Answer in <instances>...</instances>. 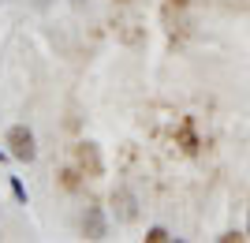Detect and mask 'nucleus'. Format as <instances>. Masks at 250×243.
<instances>
[{"label": "nucleus", "instance_id": "f257e3e1", "mask_svg": "<svg viewBox=\"0 0 250 243\" xmlns=\"http://www.w3.org/2000/svg\"><path fill=\"white\" fill-rule=\"evenodd\" d=\"M75 169L83 172V176H90V180H97V176L104 172L101 154H97L94 142H79V146H75Z\"/></svg>", "mask_w": 250, "mask_h": 243}, {"label": "nucleus", "instance_id": "f03ea898", "mask_svg": "<svg viewBox=\"0 0 250 243\" xmlns=\"http://www.w3.org/2000/svg\"><path fill=\"white\" fill-rule=\"evenodd\" d=\"M8 150H11V157L15 161H34V135H30V127H11L8 131Z\"/></svg>", "mask_w": 250, "mask_h": 243}, {"label": "nucleus", "instance_id": "7ed1b4c3", "mask_svg": "<svg viewBox=\"0 0 250 243\" xmlns=\"http://www.w3.org/2000/svg\"><path fill=\"white\" fill-rule=\"evenodd\" d=\"M179 146H183V154H198V135H194L190 116H183V124H179Z\"/></svg>", "mask_w": 250, "mask_h": 243}, {"label": "nucleus", "instance_id": "20e7f679", "mask_svg": "<svg viewBox=\"0 0 250 243\" xmlns=\"http://www.w3.org/2000/svg\"><path fill=\"white\" fill-rule=\"evenodd\" d=\"M79 176H83L79 169H63L60 172V180H63V187H67V191H79Z\"/></svg>", "mask_w": 250, "mask_h": 243}, {"label": "nucleus", "instance_id": "39448f33", "mask_svg": "<svg viewBox=\"0 0 250 243\" xmlns=\"http://www.w3.org/2000/svg\"><path fill=\"white\" fill-rule=\"evenodd\" d=\"M146 240H149V243H165V240H168V232H165V228H149Z\"/></svg>", "mask_w": 250, "mask_h": 243}, {"label": "nucleus", "instance_id": "423d86ee", "mask_svg": "<svg viewBox=\"0 0 250 243\" xmlns=\"http://www.w3.org/2000/svg\"><path fill=\"white\" fill-rule=\"evenodd\" d=\"M168 8H187V0H168Z\"/></svg>", "mask_w": 250, "mask_h": 243}, {"label": "nucleus", "instance_id": "0eeeda50", "mask_svg": "<svg viewBox=\"0 0 250 243\" xmlns=\"http://www.w3.org/2000/svg\"><path fill=\"white\" fill-rule=\"evenodd\" d=\"M247 240H250V232H247Z\"/></svg>", "mask_w": 250, "mask_h": 243}, {"label": "nucleus", "instance_id": "6e6552de", "mask_svg": "<svg viewBox=\"0 0 250 243\" xmlns=\"http://www.w3.org/2000/svg\"><path fill=\"white\" fill-rule=\"evenodd\" d=\"M120 4H124V0H120Z\"/></svg>", "mask_w": 250, "mask_h": 243}]
</instances>
